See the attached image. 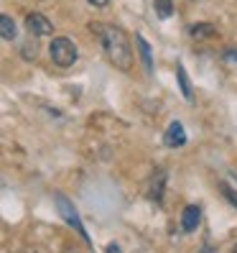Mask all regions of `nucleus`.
I'll return each instance as SVG.
<instances>
[{"label": "nucleus", "instance_id": "obj_4", "mask_svg": "<svg viewBox=\"0 0 237 253\" xmlns=\"http://www.w3.org/2000/svg\"><path fill=\"white\" fill-rule=\"evenodd\" d=\"M164 143H166L169 148H181V146L186 143V130H184V126H181L179 121H173V123L166 128Z\"/></svg>", "mask_w": 237, "mask_h": 253}, {"label": "nucleus", "instance_id": "obj_2", "mask_svg": "<svg viewBox=\"0 0 237 253\" xmlns=\"http://www.w3.org/2000/svg\"><path fill=\"white\" fill-rule=\"evenodd\" d=\"M49 54L54 59V64L56 67H64V69L67 67H74V62H77V56H79L77 46H74V41L67 39V36H56L51 41V46H49Z\"/></svg>", "mask_w": 237, "mask_h": 253}, {"label": "nucleus", "instance_id": "obj_10", "mask_svg": "<svg viewBox=\"0 0 237 253\" xmlns=\"http://www.w3.org/2000/svg\"><path fill=\"white\" fill-rule=\"evenodd\" d=\"M153 8H156L158 18H171L173 16V3L171 0H153Z\"/></svg>", "mask_w": 237, "mask_h": 253}, {"label": "nucleus", "instance_id": "obj_7", "mask_svg": "<svg viewBox=\"0 0 237 253\" xmlns=\"http://www.w3.org/2000/svg\"><path fill=\"white\" fill-rule=\"evenodd\" d=\"M16 34H18L16 21H13L10 16H0V36H3L5 41H13V39H16Z\"/></svg>", "mask_w": 237, "mask_h": 253}, {"label": "nucleus", "instance_id": "obj_15", "mask_svg": "<svg viewBox=\"0 0 237 253\" xmlns=\"http://www.w3.org/2000/svg\"><path fill=\"white\" fill-rule=\"evenodd\" d=\"M87 3H90V5H95V8H105V5L110 3V0H87Z\"/></svg>", "mask_w": 237, "mask_h": 253}, {"label": "nucleus", "instance_id": "obj_17", "mask_svg": "<svg viewBox=\"0 0 237 253\" xmlns=\"http://www.w3.org/2000/svg\"><path fill=\"white\" fill-rule=\"evenodd\" d=\"M232 253H237V243H235V248H232Z\"/></svg>", "mask_w": 237, "mask_h": 253}, {"label": "nucleus", "instance_id": "obj_11", "mask_svg": "<svg viewBox=\"0 0 237 253\" xmlns=\"http://www.w3.org/2000/svg\"><path fill=\"white\" fill-rule=\"evenodd\" d=\"M176 77H179V84H181V92H184V97H191V87H189L186 69H184V67H179V69H176Z\"/></svg>", "mask_w": 237, "mask_h": 253}, {"label": "nucleus", "instance_id": "obj_14", "mask_svg": "<svg viewBox=\"0 0 237 253\" xmlns=\"http://www.w3.org/2000/svg\"><path fill=\"white\" fill-rule=\"evenodd\" d=\"M225 62H230V64H237V49H235V46H230V49L225 51Z\"/></svg>", "mask_w": 237, "mask_h": 253}, {"label": "nucleus", "instance_id": "obj_16", "mask_svg": "<svg viewBox=\"0 0 237 253\" xmlns=\"http://www.w3.org/2000/svg\"><path fill=\"white\" fill-rule=\"evenodd\" d=\"M107 253H120V246H115V243H110V246H107Z\"/></svg>", "mask_w": 237, "mask_h": 253}, {"label": "nucleus", "instance_id": "obj_3", "mask_svg": "<svg viewBox=\"0 0 237 253\" xmlns=\"http://www.w3.org/2000/svg\"><path fill=\"white\" fill-rule=\"evenodd\" d=\"M26 26L34 36H49L54 34V23L43 16V13H28L26 16Z\"/></svg>", "mask_w": 237, "mask_h": 253}, {"label": "nucleus", "instance_id": "obj_12", "mask_svg": "<svg viewBox=\"0 0 237 253\" xmlns=\"http://www.w3.org/2000/svg\"><path fill=\"white\" fill-rule=\"evenodd\" d=\"M36 54H38L36 43H31V41H28V43H23V56H26V59H36Z\"/></svg>", "mask_w": 237, "mask_h": 253}, {"label": "nucleus", "instance_id": "obj_1", "mask_svg": "<svg viewBox=\"0 0 237 253\" xmlns=\"http://www.w3.org/2000/svg\"><path fill=\"white\" fill-rule=\"evenodd\" d=\"M92 34L97 36V41L102 43V49H105L107 59L117 67L128 72L133 67V49H130V39L125 36L123 28L117 26H107V23H90Z\"/></svg>", "mask_w": 237, "mask_h": 253}, {"label": "nucleus", "instance_id": "obj_9", "mask_svg": "<svg viewBox=\"0 0 237 253\" xmlns=\"http://www.w3.org/2000/svg\"><path fill=\"white\" fill-rule=\"evenodd\" d=\"M189 34L194 39H206V36H214L217 31H214V26H209V23H194L189 28Z\"/></svg>", "mask_w": 237, "mask_h": 253}, {"label": "nucleus", "instance_id": "obj_13", "mask_svg": "<svg viewBox=\"0 0 237 253\" xmlns=\"http://www.w3.org/2000/svg\"><path fill=\"white\" fill-rule=\"evenodd\" d=\"M222 195H225V197H227V200L237 207V192H235V189H230L227 184H222Z\"/></svg>", "mask_w": 237, "mask_h": 253}, {"label": "nucleus", "instance_id": "obj_5", "mask_svg": "<svg viewBox=\"0 0 237 253\" xmlns=\"http://www.w3.org/2000/svg\"><path fill=\"white\" fill-rule=\"evenodd\" d=\"M56 205H59V212H62V217L67 220V222H71L74 228H77L82 235H84V228H82V222H79V217H77V212H74V207H71V202L64 197V195H56Z\"/></svg>", "mask_w": 237, "mask_h": 253}, {"label": "nucleus", "instance_id": "obj_6", "mask_svg": "<svg viewBox=\"0 0 237 253\" xmlns=\"http://www.w3.org/2000/svg\"><path fill=\"white\" fill-rule=\"evenodd\" d=\"M199 220H202V207L199 205H189L184 210V215H181V228L186 233H194L199 228Z\"/></svg>", "mask_w": 237, "mask_h": 253}, {"label": "nucleus", "instance_id": "obj_8", "mask_svg": "<svg viewBox=\"0 0 237 253\" xmlns=\"http://www.w3.org/2000/svg\"><path fill=\"white\" fill-rule=\"evenodd\" d=\"M135 41H138V51H140V56H143L145 72H151V69H153V59H151V46H148V41H145L143 36H135Z\"/></svg>", "mask_w": 237, "mask_h": 253}]
</instances>
